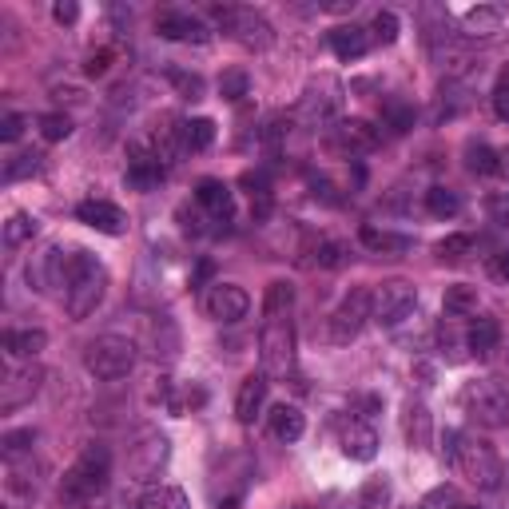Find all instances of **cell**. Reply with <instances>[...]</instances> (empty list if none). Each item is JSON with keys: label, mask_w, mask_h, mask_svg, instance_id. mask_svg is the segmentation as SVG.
<instances>
[{"label": "cell", "mask_w": 509, "mask_h": 509, "mask_svg": "<svg viewBox=\"0 0 509 509\" xmlns=\"http://www.w3.org/2000/svg\"><path fill=\"white\" fill-rule=\"evenodd\" d=\"M107 482H112V453L107 446H88L76 458L60 478V505L64 509H88L92 502H100L107 494Z\"/></svg>", "instance_id": "6da1fadb"}, {"label": "cell", "mask_w": 509, "mask_h": 509, "mask_svg": "<svg viewBox=\"0 0 509 509\" xmlns=\"http://www.w3.org/2000/svg\"><path fill=\"white\" fill-rule=\"evenodd\" d=\"M107 295V270L96 255L88 251H72V267H68V287H64V307H68V319L84 322L96 315V307Z\"/></svg>", "instance_id": "7a4b0ae2"}, {"label": "cell", "mask_w": 509, "mask_h": 509, "mask_svg": "<svg viewBox=\"0 0 509 509\" xmlns=\"http://www.w3.org/2000/svg\"><path fill=\"white\" fill-rule=\"evenodd\" d=\"M446 458L462 470V478H470L478 490H497L505 478V465L497 458V450L490 442H478V438H465V434H446Z\"/></svg>", "instance_id": "3957f363"}, {"label": "cell", "mask_w": 509, "mask_h": 509, "mask_svg": "<svg viewBox=\"0 0 509 509\" xmlns=\"http://www.w3.org/2000/svg\"><path fill=\"white\" fill-rule=\"evenodd\" d=\"M208 13H211L215 25H219L231 40H239L243 48L267 52L270 45H275V28H270V20L263 13H255V8H243V5H211Z\"/></svg>", "instance_id": "277c9868"}, {"label": "cell", "mask_w": 509, "mask_h": 509, "mask_svg": "<svg viewBox=\"0 0 509 509\" xmlns=\"http://www.w3.org/2000/svg\"><path fill=\"white\" fill-rule=\"evenodd\" d=\"M462 406L478 426L485 430H502L509 426V394L502 382L494 378H478V382H465L462 390Z\"/></svg>", "instance_id": "5b68a950"}, {"label": "cell", "mask_w": 509, "mask_h": 509, "mask_svg": "<svg viewBox=\"0 0 509 509\" xmlns=\"http://www.w3.org/2000/svg\"><path fill=\"white\" fill-rule=\"evenodd\" d=\"M84 366L88 374H96L100 382H116V378H127L136 366V346L120 339V334H104V339H92L88 351H84Z\"/></svg>", "instance_id": "8992f818"}, {"label": "cell", "mask_w": 509, "mask_h": 509, "mask_svg": "<svg viewBox=\"0 0 509 509\" xmlns=\"http://www.w3.org/2000/svg\"><path fill=\"white\" fill-rule=\"evenodd\" d=\"M259 359L270 378H287L295 371V331L290 319H267L259 331Z\"/></svg>", "instance_id": "52a82bcc"}, {"label": "cell", "mask_w": 509, "mask_h": 509, "mask_svg": "<svg viewBox=\"0 0 509 509\" xmlns=\"http://www.w3.org/2000/svg\"><path fill=\"white\" fill-rule=\"evenodd\" d=\"M418 307V290L406 279H390V283L371 290V319L378 327H398L402 319L414 315Z\"/></svg>", "instance_id": "ba28073f"}, {"label": "cell", "mask_w": 509, "mask_h": 509, "mask_svg": "<svg viewBox=\"0 0 509 509\" xmlns=\"http://www.w3.org/2000/svg\"><path fill=\"white\" fill-rule=\"evenodd\" d=\"M168 438L159 434V430H144V434L136 438V446L127 450V473H132L136 482H156L159 470L168 465Z\"/></svg>", "instance_id": "9c48e42d"}, {"label": "cell", "mask_w": 509, "mask_h": 509, "mask_svg": "<svg viewBox=\"0 0 509 509\" xmlns=\"http://www.w3.org/2000/svg\"><path fill=\"white\" fill-rule=\"evenodd\" d=\"M366 322H371V287H354L351 295L339 302V310L331 315V339L351 342Z\"/></svg>", "instance_id": "30bf717a"}, {"label": "cell", "mask_w": 509, "mask_h": 509, "mask_svg": "<svg viewBox=\"0 0 509 509\" xmlns=\"http://www.w3.org/2000/svg\"><path fill=\"white\" fill-rule=\"evenodd\" d=\"M164 156H159L156 148H148V144H132L127 148V171H124V183L127 188H136V191H151L159 179H164Z\"/></svg>", "instance_id": "8fae6325"}, {"label": "cell", "mask_w": 509, "mask_h": 509, "mask_svg": "<svg viewBox=\"0 0 509 509\" xmlns=\"http://www.w3.org/2000/svg\"><path fill=\"white\" fill-rule=\"evenodd\" d=\"M156 32L164 40H176V45H208L211 28L203 25L195 13H183V8H168V13L156 16Z\"/></svg>", "instance_id": "7c38bea8"}, {"label": "cell", "mask_w": 509, "mask_h": 509, "mask_svg": "<svg viewBox=\"0 0 509 509\" xmlns=\"http://www.w3.org/2000/svg\"><path fill=\"white\" fill-rule=\"evenodd\" d=\"M68 267H72V255H64L60 247H48V251L36 255V263H28V287L36 290L68 287Z\"/></svg>", "instance_id": "4fadbf2b"}, {"label": "cell", "mask_w": 509, "mask_h": 509, "mask_svg": "<svg viewBox=\"0 0 509 509\" xmlns=\"http://www.w3.org/2000/svg\"><path fill=\"white\" fill-rule=\"evenodd\" d=\"M203 307H208V315L219 322H239V319H247V310H251V295L235 283H215L208 290V299H203Z\"/></svg>", "instance_id": "5bb4252c"}, {"label": "cell", "mask_w": 509, "mask_h": 509, "mask_svg": "<svg viewBox=\"0 0 509 509\" xmlns=\"http://www.w3.org/2000/svg\"><path fill=\"white\" fill-rule=\"evenodd\" d=\"M339 446L351 462H374L378 458V434L362 418H342L339 422Z\"/></svg>", "instance_id": "9a60e30c"}, {"label": "cell", "mask_w": 509, "mask_h": 509, "mask_svg": "<svg viewBox=\"0 0 509 509\" xmlns=\"http://www.w3.org/2000/svg\"><path fill=\"white\" fill-rule=\"evenodd\" d=\"M76 219L96 227V231H104V235H124V227H127V215L107 199H84L80 208H76Z\"/></svg>", "instance_id": "2e32d148"}, {"label": "cell", "mask_w": 509, "mask_h": 509, "mask_svg": "<svg viewBox=\"0 0 509 509\" xmlns=\"http://www.w3.org/2000/svg\"><path fill=\"white\" fill-rule=\"evenodd\" d=\"M195 199H199V208L208 211L215 223H231L235 195H231V188H227L223 179H199V188H195Z\"/></svg>", "instance_id": "e0dca14e"}, {"label": "cell", "mask_w": 509, "mask_h": 509, "mask_svg": "<svg viewBox=\"0 0 509 509\" xmlns=\"http://www.w3.org/2000/svg\"><path fill=\"white\" fill-rule=\"evenodd\" d=\"M331 144L339 148V151H374L378 148V132L366 120H342V124H334V132H331Z\"/></svg>", "instance_id": "ac0fdd59"}, {"label": "cell", "mask_w": 509, "mask_h": 509, "mask_svg": "<svg viewBox=\"0 0 509 509\" xmlns=\"http://www.w3.org/2000/svg\"><path fill=\"white\" fill-rule=\"evenodd\" d=\"M366 48H371V28L339 25L331 32V52L339 60H359V56H366Z\"/></svg>", "instance_id": "d6986e66"}, {"label": "cell", "mask_w": 509, "mask_h": 509, "mask_svg": "<svg viewBox=\"0 0 509 509\" xmlns=\"http://www.w3.org/2000/svg\"><path fill=\"white\" fill-rule=\"evenodd\" d=\"M267 402V378L263 374H247L243 386H239V398H235V418L243 422V426H251L255 414L263 410Z\"/></svg>", "instance_id": "ffe728a7"}, {"label": "cell", "mask_w": 509, "mask_h": 509, "mask_svg": "<svg viewBox=\"0 0 509 509\" xmlns=\"http://www.w3.org/2000/svg\"><path fill=\"white\" fill-rule=\"evenodd\" d=\"M359 239H362V247H371V251H378V255H402V251H410V247H414V239H410V235L386 231V227H374V223L362 227Z\"/></svg>", "instance_id": "44dd1931"}, {"label": "cell", "mask_w": 509, "mask_h": 509, "mask_svg": "<svg viewBox=\"0 0 509 509\" xmlns=\"http://www.w3.org/2000/svg\"><path fill=\"white\" fill-rule=\"evenodd\" d=\"M462 28L465 36H478V40H490L497 28H502V8L497 5H478L462 16Z\"/></svg>", "instance_id": "7402d4cb"}, {"label": "cell", "mask_w": 509, "mask_h": 509, "mask_svg": "<svg viewBox=\"0 0 509 509\" xmlns=\"http://www.w3.org/2000/svg\"><path fill=\"white\" fill-rule=\"evenodd\" d=\"M497 339H502L497 319H478L470 331H465V346H470L473 359H490V354L497 351Z\"/></svg>", "instance_id": "603a6c76"}, {"label": "cell", "mask_w": 509, "mask_h": 509, "mask_svg": "<svg viewBox=\"0 0 509 509\" xmlns=\"http://www.w3.org/2000/svg\"><path fill=\"white\" fill-rule=\"evenodd\" d=\"M302 430H307V418H302L295 406L283 402V406L270 410V438H279V442H299Z\"/></svg>", "instance_id": "cb8c5ba5"}, {"label": "cell", "mask_w": 509, "mask_h": 509, "mask_svg": "<svg viewBox=\"0 0 509 509\" xmlns=\"http://www.w3.org/2000/svg\"><path fill=\"white\" fill-rule=\"evenodd\" d=\"M215 144V120L208 116H195V120L179 124V148L183 151H208Z\"/></svg>", "instance_id": "d4e9b609"}, {"label": "cell", "mask_w": 509, "mask_h": 509, "mask_svg": "<svg viewBox=\"0 0 509 509\" xmlns=\"http://www.w3.org/2000/svg\"><path fill=\"white\" fill-rule=\"evenodd\" d=\"M40 378H45V374H40L36 366H32V371H20V374L8 378V382H5V398H0V402H5V410H13V406H20V402H28V398L40 390Z\"/></svg>", "instance_id": "484cf974"}, {"label": "cell", "mask_w": 509, "mask_h": 509, "mask_svg": "<svg viewBox=\"0 0 509 509\" xmlns=\"http://www.w3.org/2000/svg\"><path fill=\"white\" fill-rule=\"evenodd\" d=\"M45 346H48L45 331H5V351L13 359H36Z\"/></svg>", "instance_id": "4316f807"}, {"label": "cell", "mask_w": 509, "mask_h": 509, "mask_svg": "<svg viewBox=\"0 0 509 509\" xmlns=\"http://www.w3.org/2000/svg\"><path fill=\"white\" fill-rule=\"evenodd\" d=\"M295 307V287L287 279H275L267 287V299H263V319H287V310Z\"/></svg>", "instance_id": "83f0119b"}, {"label": "cell", "mask_w": 509, "mask_h": 509, "mask_svg": "<svg viewBox=\"0 0 509 509\" xmlns=\"http://www.w3.org/2000/svg\"><path fill=\"white\" fill-rule=\"evenodd\" d=\"M446 315L450 319L478 315V287H465V283L446 287Z\"/></svg>", "instance_id": "f1b7e54d"}, {"label": "cell", "mask_w": 509, "mask_h": 509, "mask_svg": "<svg viewBox=\"0 0 509 509\" xmlns=\"http://www.w3.org/2000/svg\"><path fill=\"white\" fill-rule=\"evenodd\" d=\"M136 509H188V494L176 485H159V490H148L139 497Z\"/></svg>", "instance_id": "f546056e"}, {"label": "cell", "mask_w": 509, "mask_h": 509, "mask_svg": "<svg viewBox=\"0 0 509 509\" xmlns=\"http://www.w3.org/2000/svg\"><path fill=\"white\" fill-rule=\"evenodd\" d=\"M465 168L473 171V176H482V179H490L502 171V156H497L494 148H485V144H473L470 151H465Z\"/></svg>", "instance_id": "4dcf8cb0"}, {"label": "cell", "mask_w": 509, "mask_h": 509, "mask_svg": "<svg viewBox=\"0 0 509 509\" xmlns=\"http://www.w3.org/2000/svg\"><path fill=\"white\" fill-rule=\"evenodd\" d=\"M426 211L438 215V219H453L462 211V195L450 191V188H430L426 191Z\"/></svg>", "instance_id": "1f68e13d"}, {"label": "cell", "mask_w": 509, "mask_h": 509, "mask_svg": "<svg viewBox=\"0 0 509 509\" xmlns=\"http://www.w3.org/2000/svg\"><path fill=\"white\" fill-rule=\"evenodd\" d=\"M406 438H410V446H418V450L430 446V414H426V406H410L406 410Z\"/></svg>", "instance_id": "d6a6232c"}, {"label": "cell", "mask_w": 509, "mask_h": 509, "mask_svg": "<svg viewBox=\"0 0 509 509\" xmlns=\"http://www.w3.org/2000/svg\"><path fill=\"white\" fill-rule=\"evenodd\" d=\"M36 231H40V223L32 219V215H25V211H16V215H8V223H5V243L20 247V243H28Z\"/></svg>", "instance_id": "836d02e7"}, {"label": "cell", "mask_w": 509, "mask_h": 509, "mask_svg": "<svg viewBox=\"0 0 509 509\" xmlns=\"http://www.w3.org/2000/svg\"><path fill=\"white\" fill-rule=\"evenodd\" d=\"M40 164H45V156H40V151H20V156H13L5 164V179L16 183V179H25V176H36Z\"/></svg>", "instance_id": "e575fe53"}, {"label": "cell", "mask_w": 509, "mask_h": 509, "mask_svg": "<svg viewBox=\"0 0 509 509\" xmlns=\"http://www.w3.org/2000/svg\"><path fill=\"white\" fill-rule=\"evenodd\" d=\"M36 124H40V136H45L48 144H60V139L72 136V120L64 112H45Z\"/></svg>", "instance_id": "d590c367"}, {"label": "cell", "mask_w": 509, "mask_h": 509, "mask_svg": "<svg viewBox=\"0 0 509 509\" xmlns=\"http://www.w3.org/2000/svg\"><path fill=\"white\" fill-rule=\"evenodd\" d=\"M398 32H402V25H398V16L390 13V8H382V13H374V25H371V40H378V45H394Z\"/></svg>", "instance_id": "8d00e7d4"}, {"label": "cell", "mask_w": 509, "mask_h": 509, "mask_svg": "<svg viewBox=\"0 0 509 509\" xmlns=\"http://www.w3.org/2000/svg\"><path fill=\"white\" fill-rule=\"evenodd\" d=\"M32 442H36L32 430H8L5 442H0V453H5V462H16L20 453H32Z\"/></svg>", "instance_id": "74e56055"}, {"label": "cell", "mask_w": 509, "mask_h": 509, "mask_svg": "<svg viewBox=\"0 0 509 509\" xmlns=\"http://www.w3.org/2000/svg\"><path fill=\"white\" fill-rule=\"evenodd\" d=\"M470 247H473L470 235H446V239L438 243V259H442V263H458V259H465Z\"/></svg>", "instance_id": "f35d334b"}, {"label": "cell", "mask_w": 509, "mask_h": 509, "mask_svg": "<svg viewBox=\"0 0 509 509\" xmlns=\"http://www.w3.org/2000/svg\"><path fill=\"white\" fill-rule=\"evenodd\" d=\"M342 263H346V247H342V243L327 239V243H319V247H315V267L334 270V267H342Z\"/></svg>", "instance_id": "ab89813d"}, {"label": "cell", "mask_w": 509, "mask_h": 509, "mask_svg": "<svg viewBox=\"0 0 509 509\" xmlns=\"http://www.w3.org/2000/svg\"><path fill=\"white\" fill-rule=\"evenodd\" d=\"M418 509H462L458 505V490H453V485H438V490H430L426 497H422Z\"/></svg>", "instance_id": "60d3db41"}, {"label": "cell", "mask_w": 509, "mask_h": 509, "mask_svg": "<svg viewBox=\"0 0 509 509\" xmlns=\"http://www.w3.org/2000/svg\"><path fill=\"white\" fill-rule=\"evenodd\" d=\"M382 112H386L390 132H410V127H414V107H406V104H386Z\"/></svg>", "instance_id": "b9f144b4"}, {"label": "cell", "mask_w": 509, "mask_h": 509, "mask_svg": "<svg viewBox=\"0 0 509 509\" xmlns=\"http://www.w3.org/2000/svg\"><path fill=\"white\" fill-rule=\"evenodd\" d=\"M171 84L183 92V100H203V80L199 76H188V72H171Z\"/></svg>", "instance_id": "7bdbcfd3"}, {"label": "cell", "mask_w": 509, "mask_h": 509, "mask_svg": "<svg viewBox=\"0 0 509 509\" xmlns=\"http://www.w3.org/2000/svg\"><path fill=\"white\" fill-rule=\"evenodd\" d=\"M219 92L227 96V100H243L247 96V72H223Z\"/></svg>", "instance_id": "ee69618b"}, {"label": "cell", "mask_w": 509, "mask_h": 509, "mask_svg": "<svg viewBox=\"0 0 509 509\" xmlns=\"http://www.w3.org/2000/svg\"><path fill=\"white\" fill-rule=\"evenodd\" d=\"M25 127H28V120L20 112H8L5 120H0V139H5V144H16L20 136H25Z\"/></svg>", "instance_id": "f6af8a7d"}, {"label": "cell", "mask_w": 509, "mask_h": 509, "mask_svg": "<svg viewBox=\"0 0 509 509\" xmlns=\"http://www.w3.org/2000/svg\"><path fill=\"white\" fill-rule=\"evenodd\" d=\"M390 497V485L382 478H374V482H366V490H362V505L366 509H378Z\"/></svg>", "instance_id": "bcb514c9"}, {"label": "cell", "mask_w": 509, "mask_h": 509, "mask_svg": "<svg viewBox=\"0 0 509 509\" xmlns=\"http://www.w3.org/2000/svg\"><path fill=\"white\" fill-rule=\"evenodd\" d=\"M494 112L509 120V72H502V80H497V92H494Z\"/></svg>", "instance_id": "7dc6e473"}, {"label": "cell", "mask_w": 509, "mask_h": 509, "mask_svg": "<svg viewBox=\"0 0 509 509\" xmlns=\"http://www.w3.org/2000/svg\"><path fill=\"white\" fill-rule=\"evenodd\" d=\"M107 64H112V52L100 48V52H92V56H88L84 72H88V76H104V72H107Z\"/></svg>", "instance_id": "c3c4849f"}, {"label": "cell", "mask_w": 509, "mask_h": 509, "mask_svg": "<svg viewBox=\"0 0 509 509\" xmlns=\"http://www.w3.org/2000/svg\"><path fill=\"white\" fill-rule=\"evenodd\" d=\"M52 16H56V20H60V25H72V20H76V16H80V8H76V5H72V0H60V5H56V8H52Z\"/></svg>", "instance_id": "681fc988"}, {"label": "cell", "mask_w": 509, "mask_h": 509, "mask_svg": "<svg viewBox=\"0 0 509 509\" xmlns=\"http://www.w3.org/2000/svg\"><path fill=\"white\" fill-rule=\"evenodd\" d=\"M490 275L497 279V283H509V251H502L494 259V267H490Z\"/></svg>", "instance_id": "f907efd6"}, {"label": "cell", "mask_w": 509, "mask_h": 509, "mask_svg": "<svg viewBox=\"0 0 509 509\" xmlns=\"http://www.w3.org/2000/svg\"><path fill=\"white\" fill-rule=\"evenodd\" d=\"M462 509H478V505H462Z\"/></svg>", "instance_id": "816d5d0a"}]
</instances>
